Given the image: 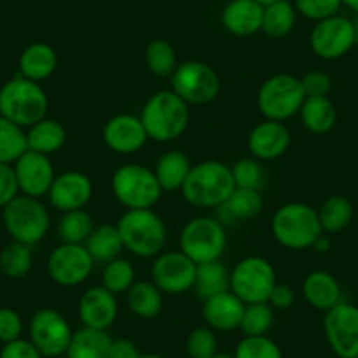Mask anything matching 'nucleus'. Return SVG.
I'll use <instances>...</instances> for the list:
<instances>
[{
  "label": "nucleus",
  "mask_w": 358,
  "mask_h": 358,
  "mask_svg": "<svg viewBox=\"0 0 358 358\" xmlns=\"http://www.w3.org/2000/svg\"><path fill=\"white\" fill-rule=\"evenodd\" d=\"M234 190L236 183L230 165L218 160H204L192 167L181 194L195 208L218 209Z\"/></svg>",
  "instance_id": "1"
},
{
  "label": "nucleus",
  "mask_w": 358,
  "mask_h": 358,
  "mask_svg": "<svg viewBox=\"0 0 358 358\" xmlns=\"http://www.w3.org/2000/svg\"><path fill=\"white\" fill-rule=\"evenodd\" d=\"M139 118L151 141L171 143L187 130L190 123V108L172 90H162L148 99Z\"/></svg>",
  "instance_id": "2"
},
{
  "label": "nucleus",
  "mask_w": 358,
  "mask_h": 358,
  "mask_svg": "<svg viewBox=\"0 0 358 358\" xmlns=\"http://www.w3.org/2000/svg\"><path fill=\"white\" fill-rule=\"evenodd\" d=\"M48 106V95L41 83L30 81L23 76L9 79L0 88V116L23 129L46 118Z\"/></svg>",
  "instance_id": "3"
},
{
  "label": "nucleus",
  "mask_w": 358,
  "mask_h": 358,
  "mask_svg": "<svg viewBox=\"0 0 358 358\" xmlns=\"http://www.w3.org/2000/svg\"><path fill=\"white\" fill-rule=\"evenodd\" d=\"M118 232L123 248L141 258L157 257L167 243L165 223L153 209H127L120 216Z\"/></svg>",
  "instance_id": "4"
},
{
  "label": "nucleus",
  "mask_w": 358,
  "mask_h": 358,
  "mask_svg": "<svg viewBox=\"0 0 358 358\" xmlns=\"http://www.w3.org/2000/svg\"><path fill=\"white\" fill-rule=\"evenodd\" d=\"M273 236L281 246L288 250L313 248L323 234L318 211L302 202L285 204L274 213L271 222Z\"/></svg>",
  "instance_id": "5"
},
{
  "label": "nucleus",
  "mask_w": 358,
  "mask_h": 358,
  "mask_svg": "<svg viewBox=\"0 0 358 358\" xmlns=\"http://www.w3.org/2000/svg\"><path fill=\"white\" fill-rule=\"evenodd\" d=\"M2 222L13 241L36 246L50 232L51 218L41 199L29 195H16L6 208H2Z\"/></svg>",
  "instance_id": "6"
},
{
  "label": "nucleus",
  "mask_w": 358,
  "mask_h": 358,
  "mask_svg": "<svg viewBox=\"0 0 358 358\" xmlns=\"http://www.w3.org/2000/svg\"><path fill=\"white\" fill-rule=\"evenodd\" d=\"M306 101L301 79L292 74L271 76L262 83L257 95V106L265 120L287 122L299 115Z\"/></svg>",
  "instance_id": "7"
},
{
  "label": "nucleus",
  "mask_w": 358,
  "mask_h": 358,
  "mask_svg": "<svg viewBox=\"0 0 358 358\" xmlns=\"http://www.w3.org/2000/svg\"><path fill=\"white\" fill-rule=\"evenodd\" d=\"M111 188L116 201L127 209H151L164 194L155 172L141 164H127L116 169Z\"/></svg>",
  "instance_id": "8"
},
{
  "label": "nucleus",
  "mask_w": 358,
  "mask_h": 358,
  "mask_svg": "<svg viewBox=\"0 0 358 358\" xmlns=\"http://www.w3.org/2000/svg\"><path fill=\"white\" fill-rule=\"evenodd\" d=\"M225 248V225L218 218L199 216L190 220L179 236V251H183L197 265L220 260Z\"/></svg>",
  "instance_id": "9"
},
{
  "label": "nucleus",
  "mask_w": 358,
  "mask_h": 358,
  "mask_svg": "<svg viewBox=\"0 0 358 358\" xmlns=\"http://www.w3.org/2000/svg\"><path fill=\"white\" fill-rule=\"evenodd\" d=\"M276 283V271L271 262L262 257L243 258L230 273V292L244 304L268 302Z\"/></svg>",
  "instance_id": "10"
},
{
  "label": "nucleus",
  "mask_w": 358,
  "mask_h": 358,
  "mask_svg": "<svg viewBox=\"0 0 358 358\" xmlns=\"http://www.w3.org/2000/svg\"><path fill=\"white\" fill-rule=\"evenodd\" d=\"M172 92L188 106H204L215 101L222 90V81L211 65L199 60L179 64L171 76Z\"/></svg>",
  "instance_id": "11"
},
{
  "label": "nucleus",
  "mask_w": 358,
  "mask_h": 358,
  "mask_svg": "<svg viewBox=\"0 0 358 358\" xmlns=\"http://www.w3.org/2000/svg\"><path fill=\"white\" fill-rule=\"evenodd\" d=\"M30 343L46 358L64 357L72 339V329L60 311L43 308L34 313L29 325Z\"/></svg>",
  "instance_id": "12"
},
{
  "label": "nucleus",
  "mask_w": 358,
  "mask_h": 358,
  "mask_svg": "<svg viewBox=\"0 0 358 358\" xmlns=\"http://www.w3.org/2000/svg\"><path fill=\"white\" fill-rule=\"evenodd\" d=\"M197 264L183 251H162L151 265V281L165 295H181L194 288Z\"/></svg>",
  "instance_id": "13"
},
{
  "label": "nucleus",
  "mask_w": 358,
  "mask_h": 358,
  "mask_svg": "<svg viewBox=\"0 0 358 358\" xmlns=\"http://www.w3.org/2000/svg\"><path fill=\"white\" fill-rule=\"evenodd\" d=\"M94 267L95 262L85 244L62 243L48 258V276L53 283L67 288L85 283Z\"/></svg>",
  "instance_id": "14"
},
{
  "label": "nucleus",
  "mask_w": 358,
  "mask_h": 358,
  "mask_svg": "<svg viewBox=\"0 0 358 358\" xmlns=\"http://www.w3.org/2000/svg\"><path fill=\"white\" fill-rule=\"evenodd\" d=\"M357 43V27L344 16H330V18L316 22L315 29L309 36V46L313 53L323 60H337L344 57Z\"/></svg>",
  "instance_id": "15"
},
{
  "label": "nucleus",
  "mask_w": 358,
  "mask_h": 358,
  "mask_svg": "<svg viewBox=\"0 0 358 358\" xmlns=\"http://www.w3.org/2000/svg\"><path fill=\"white\" fill-rule=\"evenodd\" d=\"M323 330L329 346L341 358H358V308L339 302L325 313Z\"/></svg>",
  "instance_id": "16"
},
{
  "label": "nucleus",
  "mask_w": 358,
  "mask_h": 358,
  "mask_svg": "<svg viewBox=\"0 0 358 358\" xmlns=\"http://www.w3.org/2000/svg\"><path fill=\"white\" fill-rule=\"evenodd\" d=\"M18 188L23 195L41 199L48 195L55 178V167L50 157L37 151H25L18 160L13 164Z\"/></svg>",
  "instance_id": "17"
},
{
  "label": "nucleus",
  "mask_w": 358,
  "mask_h": 358,
  "mask_svg": "<svg viewBox=\"0 0 358 358\" xmlns=\"http://www.w3.org/2000/svg\"><path fill=\"white\" fill-rule=\"evenodd\" d=\"M94 195V183L86 174L78 171L62 172L48 192L50 204L62 213L85 209Z\"/></svg>",
  "instance_id": "18"
},
{
  "label": "nucleus",
  "mask_w": 358,
  "mask_h": 358,
  "mask_svg": "<svg viewBox=\"0 0 358 358\" xmlns=\"http://www.w3.org/2000/svg\"><path fill=\"white\" fill-rule=\"evenodd\" d=\"M102 139H104L106 146L115 153L132 155L143 150L150 137H148L139 116L123 113V115H116L106 122Z\"/></svg>",
  "instance_id": "19"
},
{
  "label": "nucleus",
  "mask_w": 358,
  "mask_h": 358,
  "mask_svg": "<svg viewBox=\"0 0 358 358\" xmlns=\"http://www.w3.org/2000/svg\"><path fill=\"white\" fill-rule=\"evenodd\" d=\"M292 144V134L283 122L265 120L253 127L248 136V150L257 160H276L283 157Z\"/></svg>",
  "instance_id": "20"
},
{
  "label": "nucleus",
  "mask_w": 358,
  "mask_h": 358,
  "mask_svg": "<svg viewBox=\"0 0 358 358\" xmlns=\"http://www.w3.org/2000/svg\"><path fill=\"white\" fill-rule=\"evenodd\" d=\"M118 316L116 295L104 287L88 288L79 299V318L83 327L97 330H108L115 325Z\"/></svg>",
  "instance_id": "21"
},
{
  "label": "nucleus",
  "mask_w": 358,
  "mask_h": 358,
  "mask_svg": "<svg viewBox=\"0 0 358 358\" xmlns=\"http://www.w3.org/2000/svg\"><path fill=\"white\" fill-rule=\"evenodd\" d=\"M244 304L234 292L227 290L222 294L209 297L202 306V316L209 329L220 332H230L241 327V320L244 315Z\"/></svg>",
  "instance_id": "22"
},
{
  "label": "nucleus",
  "mask_w": 358,
  "mask_h": 358,
  "mask_svg": "<svg viewBox=\"0 0 358 358\" xmlns=\"http://www.w3.org/2000/svg\"><path fill=\"white\" fill-rule=\"evenodd\" d=\"M264 6L257 0H230L222 11V25L237 37L255 36L262 30Z\"/></svg>",
  "instance_id": "23"
},
{
  "label": "nucleus",
  "mask_w": 358,
  "mask_h": 358,
  "mask_svg": "<svg viewBox=\"0 0 358 358\" xmlns=\"http://www.w3.org/2000/svg\"><path fill=\"white\" fill-rule=\"evenodd\" d=\"M262 209H264V197L260 192L236 188L218 208V220L223 225L250 222L260 215Z\"/></svg>",
  "instance_id": "24"
},
{
  "label": "nucleus",
  "mask_w": 358,
  "mask_h": 358,
  "mask_svg": "<svg viewBox=\"0 0 358 358\" xmlns=\"http://www.w3.org/2000/svg\"><path fill=\"white\" fill-rule=\"evenodd\" d=\"M57 51L46 43H34L22 51L18 60L20 76L41 83L57 71Z\"/></svg>",
  "instance_id": "25"
},
{
  "label": "nucleus",
  "mask_w": 358,
  "mask_h": 358,
  "mask_svg": "<svg viewBox=\"0 0 358 358\" xmlns=\"http://www.w3.org/2000/svg\"><path fill=\"white\" fill-rule=\"evenodd\" d=\"M302 294L311 308L318 311H329L341 302V287L332 274L325 271H315L306 276L302 283Z\"/></svg>",
  "instance_id": "26"
},
{
  "label": "nucleus",
  "mask_w": 358,
  "mask_h": 358,
  "mask_svg": "<svg viewBox=\"0 0 358 358\" xmlns=\"http://www.w3.org/2000/svg\"><path fill=\"white\" fill-rule=\"evenodd\" d=\"M192 167L190 158L179 150L167 151L158 158L153 172L158 179L162 192H176L181 190L190 174Z\"/></svg>",
  "instance_id": "27"
},
{
  "label": "nucleus",
  "mask_w": 358,
  "mask_h": 358,
  "mask_svg": "<svg viewBox=\"0 0 358 358\" xmlns=\"http://www.w3.org/2000/svg\"><path fill=\"white\" fill-rule=\"evenodd\" d=\"M113 337L109 336L108 330H97L90 329V327H83V329L76 330L72 334L71 344L67 348V358H109V351H111Z\"/></svg>",
  "instance_id": "28"
},
{
  "label": "nucleus",
  "mask_w": 358,
  "mask_h": 358,
  "mask_svg": "<svg viewBox=\"0 0 358 358\" xmlns=\"http://www.w3.org/2000/svg\"><path fill=\"white\" fill-rule=\"evenodd\" d=\"M65 143H67V130L58 120L43 118L27 130L29 150L48 155V157L60 151Z\"/></svg>",
  "instance_id": "29"
},
{
  "label": "nucleus",
  "mask_w": 358,
  "mask_h": 358,
  "mask_svg": "<svg viewBox=\"0 0 358 358\" xmlns=\"http://www.w3.org/2000/svg\"><path fill=\"white\" fill-rule=\"evenodd\" d=\"M299 116L309 132L322 136L336 125L337 109L329 97H306Z\"/></svg>",
  "instance_id": "30"
},
{
  "label": "nucleus",
  "mask_w": 358,
  "mask_h": 358,
  "mask_svg": "<svg viewBox=\"0 0 358 358\" xmlns=\"http://www.w3.org/2000/svg\"><path fill=\"white\" fill-rule=\"evenodd\" d=\"M85 248L92 255L95 264H109L120 258L123 251V241L116 225H99L86 239Z\"/></svg>",
  "instance_id": "31"
},
{
  "label": "nucleus",
  "mask_w": 358,
  "mask_h": 358,
  "mask_svg": "<svg viewBox=\"0 0 358 358\" xmlns=\"http://www.w3.org/2000/svg\"><path fill=\"white\" fill-rule=\"evenodd\" d=\"M127 304L139 318H157L164 308V294L153 281H136L127 292Z\"/></svg>",
  "instance_id": "32"
},
{
  "label": "nucleus",
  "mask_w": 358,
  "mask_h": 358,
  "mask_svg": "<svg viewBox=\"0 0 358 358\" xmlns=\"http://www.w3.org/2000/svg\"><path fill=\"white\" fill-rule=\"evenodd\" d=\"M295 20H297L295 6L288 0H278L273 4L264 6L262 32L273 39H283L294 30Z\"/></svg>",
  "instance_id": "33"
},
{
  "label": "nucleus",
  "mask_w": 358,
  "mask_h": 358,
  "mask_svg": "<svg viewBox=\"0 0 358 358\" xmlns=\"http://www.w3.org/2000/svg\"><path fill=\"white\" fill-rule=\"evenodd\" d=\"M194 288L202 301L215 297L222 292L230 290V273L220 260L199 264Z\"/></svg>",
  "instance_id": "34"
},
{
  "label": "nucleus",
  "mask_w": 358,
  "mask_h": 358,
  "mask_svg": "<svg viewBox=\"0 0 358 358\" xmlns=\"http://www.w3.org/2000/svg\"><path fill=\"white\" fill-rule=\"evenodd\" d=\"M34 264L32 246L22 243L6 244L0 251V273L9 280H22L30 273Z\"/></svg>",
  "instance_id": "35"
},
{
  "label": "nucleus",
  "mask_w": 358,
  "mask_h": 358,
  "mask_svg": "<svg viewBox=\"0 0 358 358\" xmlns=\"http://www.w3.org/2000/svg\"><path fill=\"white\" fill-rule=\"evenodd\" d=\"M25 151H29L25 129L0 116V164L13 165Z\"/></svg>",
  "instance_id": "36"
},
{
  "label": "nucleus",
  "mask_w": 358,
  "mask_h": 358,
  "mask_svg": "<svg viewBox=\"0 0 358 358\" xmlns=\"http://www.w3.org/2000/svg\"><path fill=\"white\" fill-rule=\"evenodd\" d=\"M323 232L336 234L346 229L353 220V206L341 195L329 197L318 211Z\"/></svg>",
  "instance_id": "37"
},
{
  "label": "nucleus",
  "mask_w": 358,
  "mask_h": 358,
  "mask_svg": "<svg viewBox=\"0 0 358 358\" xmlns=\"http://www.w3.org/2000/svg\"><path fill=\"white\" fill-rule=\"evenodd\" d=\"M94 220L85 209L64 213L58 222V237L62 243L67 244H85L90 234L94 232Z\"/></svg>",
  "instance_id": "38"
},
{
  "label": "nucleus",
  "mask_w": 358,
  "mask_h": 358,
  "mask_svg": "<svg viewBox=\"0 0 358 358\" xmlns=\"http://www.w3.org/2000/svg\"><path fill=\"white\" fill-rule=\"evenodd\" d=\"M148 71L157 78H169L178 69V55L171 43L165 39H155L148 44L144 53Z\"/></svg>",
  "instance_id": "39"
},
{
  "label": "nucleus",
  "mask_w": 358,
  "mask_h": 358,
  "mask_svg": "<svg viewBox=\"0 0 358 358\" xmlns=\"http://www.w3.org/2000/svg\"><path fill=\"white\" fill-rule=\"evenodd\" d=\"M136 283V268L125 258H115L106 264L102 273V287L111 294H127L130 287Z\"/></svg>",
  "instance_id": "40"
},
{
  "label": "nucleus",
  "mask_w": 358,
  "mask_h": 358,
  "mask_svg": "<svg viewBox=\"0 0 358 358\" xmlns=\"http://www.w3.org/2000/svg\"><path fill=\"white\" fill-rule=\"evenodd\" d=\"M274 309L268 302H258V304H246L243 320H241V332L246 337L267 336L273 329Z\"/></svg>",
  "instance_id": "41"
},
{
  "label": "nucleus",
  "mask_w": 358,
  "mask_h": 358,
  "mask_svg": "<svg viewBox=\"0 0 358 358\" xmlns=\"http://www.w3.org/2000/svg\"><path fill=\"white\" fill-rule=\"evenodd\" d=\"M230 169H232L236 188L258 192L264 188L265 171L264 167H262L260 160H257V158H241V160H237Z\"/></svg>",
  "instance_id": "42"
},
{
  "label": "nucleus",
  "mask_w": 358,
  "mask_h": 358,
  "mask_svg": "<svg viewBox=\"0 0 358 358\" xmlns=\"http://www.w3.org/2000/svg\"><path fill=\"white\" fill-rule=\"evenodd\" d=\"M234 358H283L281 348L267 336L246 337L237 344Z\"/></svg>",
  "instance_id": "43"
},
{
  "label": "nucleus",
  "mask_w": 358,
  "mask_h": 358,
  "mask_svg": "<svg viewBox=\"0 0 358 358\" xmlns=\"http://www.w3.org/2000/svg\"><path fill=\"white\" fill-rule=\"evenodd\" d=\"M187 353L190 358H213L218 355V341L209 327H199L187 339Z\"/></svg>",
  "instance_id": "44"
},
{
  "label": "nucleus",
  "mask_w": 358,
  "mask_h": 358,
  "mask_svg": "<svg viewBox=\"0 0 358 358\" xmlns=\"http://www.w3.org/2000/svg\"><path fill=\"white\" fill-rule=\"evenodd\" d=\"M294 6L295 11L304 18L322 22L330 16H336L343 2L341 0H294Z\"/></svg>",
  "instance_id": "45"
},
{
  "label": "nucleus",
  "mask_w": 358,
  "mask_h": 358,
  "mask_svg": "<svg viewBox=\"0 0 358 358\" xmlns=\"http://www.w3.org/2000/svg\"><path fill=\"white\" fill-rule=\"evenodd\" d=\"M22 316L11 308H0V343L8 344L16 339H22Z\"/></svg>",
  "instance_id": "46"
},
{
  "label": "nucleus",
  "mask_w": 358,
  "mask_h": 358,
  "mask_svg": "<svg viewBox=\"0 0 358 358\" xmlns=\"http://www.w3.org/2000/svg\"><path fill=\"white\" fill-rule=\"evenodd\" d=\"M306 97H327L332 90V79L323 71H309L301 78Z\"/></svg>",
  "instance_id": "47"
},
{
  "label": "nucleus",
  "mask_w": 358,
  "mask_h": 358,
  "mask_svg": "<svg viewBox=\"0 0 358 358\" xmlns=\"http://www.w3.org/2000/svg\"><path fill=\"white\" fill-rule=\"evenodd\" d=\"M16 195H20V188L15 169L9 164H0V209L6 208Z\"/></svg>",
  "instance_id": "48"
},
{
  "label": "nucleus",
  "mask_w": 358,
  "mask_h": 358,
  "mask_svg": "<svg viewBox=\"0 0 358 358\" xmlns=\"http://www.w3.org/2000/svg\"><path fill=\"white\" fill-rule=\"evenodd\" d=\"M0 358H43V355L30 343V339H16L4 344L0 351Z\"/></svg>",
  "instance_id": "49"
},
{
  "label": "nucleus",
  "mask_w": 358,
  "mask_h": 358,
  "mask_svg": "<svg viewBox=\"0 0 358 358\" xmlns=\"http://www.w3.org/2000/svg\"><path fill=\"white\" fill-rule=\"evenodd\" d=\"M295 301V294L292 287L285 283H276L273 294L268 297V304L273 306V309H288L292 308Z\"/></svg>",
  "instance_id": "50"
},
{
  "label": "nucleus",
  "mask_w": 358,
  "mask_h": 358,
  "mask_svg": "<svg viewBox=\"0 0 358 358\" xmlns=\"http://www.w3.org/2000/svg\"><path fill=\"white\" fill-rule=\"evenodd\" d=\"M109 358H141V351L130 339H113Z\"/></svg>",
  "instance_id": "51"
},
{
  "label": "nucleus",
  "mask_w": 358,
  "mask_h": 358,
  "mask_svg": "<svg viewBox=\"0 0 358 358\" xmlns=\"http://www.w3.org/2000/svg\"><path fill=\"white\" fill-rule=\"evenodd\" d=\"M313 248H316V250H318V251H329V248H330L329 237L323 236V234H322V236L318 237V241H316L315 246H313Z\"/></svg>",
  "instance_id": "52"
},
{
  "label": "nucleus",
  "mask_w": 358,
  "mask_h": 358,
  "mask_svg": "<svg viewBox=\"0 0 358 358\" xmlns=\"http://www.w3.org/2000/svg\"><path fill=\"white\" fill-rule=\"evenodd\" d=\"M344 6H348V8L351 9V11L358 13V0H341Z\"/></svg>",
  "instance_id": "53"
},
{
  "label": "nucleus",
  "mask_w": 358,
  "mask_h": 358,
  "mask_svg": "<svg viewBox=\"0 0 358 358\" xmlns=\"http://www.w3.org/2000/svg\"><path fill=\"white\" fill-rule=\"evenodd\" d=\"M257 2L262 6H268V4H273V2H278V0H257Z\"/></svg>",
  "instance_id": "54"
},
{
  "label": "nucleus",
  "mask_w": 358,
  "mask_h": 358,
  "mask_svg": "<svg viewBox=\"0 0 358 358\" xmlns=\"http://www.w3.org/2000/svg\"><path fill=\"white\" fill-rule=\"evenodd\" d=\"M141 358H165L162 355H141Z\"/></svg>",
  "instance_id": "55"
},
{
  "label": "nucleus",
  "mask_w": 358,
  "mask_h": 358,
  "mask_svg": "<svg viewBox=\"0 0 358 358\" xmlns=\"http://www.w3.org/2000/svg\"><path fill=\"white\" fill-rule=\"evenodd\" d=\"M213 358H234V357L232 355H227V353H218V355H215Z\"/></svg>",
  "instance_id": "56"
},
{
  "label": "nucleus",
  "mask_w": 358,
  "mask_h": 358,
  "mask_svg": "<svg viewBox=\"0 0 358 358\" xmlns=\"http://www.w3.org/2000/svg\"><path fill=\"white\" fill-rule=\"evenodd\" d=\"M53 358H67V357H65V355H64V357H53Z\"/></svg>",
  "instance_id": "57"
}]
</instances>
